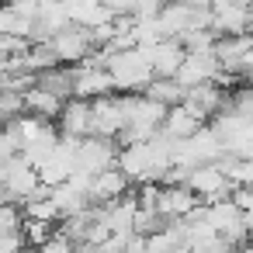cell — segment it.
Segmentation results:
<instances>
[{
  "instance_id": "cell-12",
  "label": "cell",
  "mask_w": 253,
  "mask_h": 253,
  "mask_svg": "<svg viewBox=\"0 0 253 253\" xmlns=\"http://www.w3.org/2000/svg\"><path fill=\"white\" fill-rule=\"evenodd\" d=\"M128 177H125V170L122 167H111V170H104V173H97L94 180H90V201L94 205H115L118 198H125L128 194Z\"/></svg>"
},
{
  "instance_id": "cell-6",
  "label": "cell",
  "mask_w": 253,
  "mask_h": 253,
  "mask_svg": "<svg viewBox=\"0 0 253 253\" xmlns=\"http://www.w3.org/2000/svg\"><path fill=\"white\" fill-rule=\"evenodd\" d=\"M52 45H56L63 66H80V63H87L97 52V42H94L90 28H80V25H70L63 35L52 39Z\"/></svg>"
},
{
  "instance_id": "cell-7",
  "label": "cell",
  "mask_w": 253,
  "mask_h": 253,
  "mask_svg": "<svg viewBox=\"0 0 253 253\" xmlns=\"http://www.w3.org/2000/svg\"><path fill=\"white\" fill-rule=\"evenodd\" d=\"M128 128V118H125V104H122V94H111V97H101L94 101V135L97 139H115Z\"/></svg>"
},
{
  "instance_id": "cell-17",
  "label": "cell",
  "mask_w": 253,
  "mask_h": 253,
  "mask_svg": "<svg viewBox=\"0 0 253 253\" xmlns=\"http://www.w3.org/2000/svg\"><path fill=\"white\" fill-rule=\"evenodd\" d=\"M0 115H4V125L7 122H18L25 111V94H14V90H0Z\"/></svg>"
},
{
  "instance_id": "cell-16",
  "label": "cell",
  "mask_w": 253,
  "mask_h": 253,
  "mask_svg": "<svg viewBox=\"0 0 253 253\" xmlns=\"http://www.w3.org/2000/svg\"><path fill=\"white\" fill-rule=\"evenodd\" d=\"M59 229L52 225V222H39V218H25V236H28V246H45L52 236H56Z\"/></svg>"
},
{
  "instance_id": "cell-9",
  "label": "cell",
  "mask_w": 253,
  "mask_h": 253,
  "mask_svg": "<svg viewBox=\"0 0 253 253\" xmlns=\"http://www.w3.org/2000/svg\"><path fill=\"white\" fill-rule=\"evenodd\" d=\"M222 73V63L215 52H187L180 73H177V84H184L187 90L191 87H201V84H215Z\"/></svg>"
},
{
  "instance_id": "cell-10",
  "label": "cell",
  "mask_w": 253,
  "mask_h": 253,
  "mask_svg": "<svg viewBox=\"0 0 253 253\" xmlns=\"http://www.w3.org/2000/svg\"><path fill=\"white\" fill-rule=\"evenodd\" d=\"M205 125H208V118H205V115H198V111H194V108H187V104H177V108H170V111H167L163 135H167V139H173V142H184V139H194Z\"/></svg>"
},
{
  "instance_id": "cell-19",
  "label": "cell",
  "mask_w": 253,
  "mask_h": 253,
  "mask_svg": "<svg viewBox=\"0 0 253 253\" xmlns=\"http://www.w3.org/2000/svg\"><path fill=\"white\" fill-rule=\"evenodd\" d=\"M0 253H28V236H25V229H18V232H0Z\"/></svg>"
},
{
  "instance_id": "cell-1",
  "label": "cell",
  "mask_w": 253,
  "mask_h": 253,
  "mask_svg": "<svg viewBox=\"0 0 253 253\" xmlns=\"http://www.w3.org/2000/svg\"><path fill=\"white\" fill-rule=\"evenodd\" d=\"M104 66L111 70L118 94H146V87L156 80V70H153V52H149L146 45L128 49V52H115Z\"/></svg>"
},
{
  "instance_id": "cell-21",
  "label": "cell",
  "mask_w": 253,
  "mask_h": 253,
  "mask_svg": "<svg viewBox=\"0 0 253 253\" xmlns=\"http://www.w3.org/2000/svg\"><path fill=\"white\" fill-rule=\"evenodd\" d=\"M243 222H246V229H250V239H253V208H250V211H243Z\"/></svg>"
},
{
  "instance_id": "cell-14",
  "label": "cell",
  "mask_w": 253,
  "mask_h": 253,
  "mask_svg": "<svg viewBox=\"0 0 253 253\" xmlns=\"http://www.w3.org/2000/svg\"><path fill=\"white\" fill-rule=\"evenodd\" d=\"M146 97L156 101V104H163V108H177V104L187 101V87L177 84V80H160V77H156V80L146 87Z\"/></svg>"
},
{
  "instance_id": "cell-13",
  "label": "cell",
  "mask_w": 253,
  "mask_h": 253,
  "mask_svg": "<svg viewBox=\"0 0 253 253\" xmlns=\"http://www.w3.org/2000/svg\"><path fill=\"white\" fill-rule=\"evenodd\" d=\"M63 108H66V101H59L56 94H49V90H42V87H35V90L25 94V111H28V115H39V118H45V122H59Z\"/></svg>"
},
{
  "instance_id": "cell-2",
  "label": "cell",
  "mask_w": 253,
  "mask_h": 253,
  "mask_svg": "<svg viewBox=\"0 0 253 253\" xmlns=\"http://www.w3.org/2000/svg\"><path fill=\"white\" fill-rule=\"evenodd\" d=\"M0 184H4V201L21 205V208L42 191V177L25 156H14V160L0 163Z\"/></svg>"
},
{
  "instance_id": "cell-8",
  "label": "cell",
  "mask_w": 253,
  "mask_h": 253,
  "mask_svg": "<svg viewBox=\"0 0 253 253\" xmlns=\"http://www.w3.org/2000/svg\"><path fill=\"white\" fill-rule=\"evenodd\" d=\"M59 135L63 139H90L94 135V101H66L63 115H59Z\"/></svg>"
},
{
  "instance_id": "cell-11",
  "label": "cell",
  "mask_w": 253,
  "mask_h": 253,
  "mask_svg": "<svg viewBox=\"0 0 253 253\" xmlns=\"http://www.w3.org/2000/svg\"><path fill=\"white\" fill-rule=\"evenodd\" d=\"M149 52H153V70H156V77H160V80H177V73H180V66H184V59H187L184 42H180V39H163V42L153 45Z\"/></svg>"
},
{
  "instance_id": "cell-18",
  "label": "cell",
  "mask_w": 253,
  "mask_h": 253,
  "mask_svg": "<svg viewBox=\"0 0 253 253\" xmlns=\"http://www.w3.org/2000/svg\"><path fill=\"white\" fill-rule=\"evenodd\" d=\"M18 229H25V208L4 201V208H0V232H18Z\"/></svg>"
},
{
  "instance_id": "cell-15",
  "label": "cell",
  "mask_w": 253,
  "mask_h": 253,
  "mask_svg": "<svg viewBox=\"0 0 253 253\" xmlns=\"http://www.w3.org/2000/svg\"><path fill=\"white\" fill-rule=\"evenodd\" d=\"M39 87L56 94L59 101H73V66H59V70L39 73Z\"/></svg>"
},
{
  "instance_id": "cell-20",
  "label": "cell",
  "mask_w": 253,
  "mask_h": 253,
  "mask_svg": "<svg viewBox=\"0 0 253 253\" xmlns=\"http://www.w3.org/2000/svg\"><path fill=\"white\" fill-rule=\"evenodd\" d=\"M35 253H80V246H77L73 239H66L63 232H56V236H52L45 246H39Z\"/></svg>"
},
{
  "instance_id": "cell-4",
  "label": "cell",
  "mask_w": 253,
  "mask_h": 253,
  "mask_svg": "<svg viewBox=\"0 0 253 253\" xmlns=\"http://www.w3.org/2000/svg\"><path fill=\"white\" fill-rule=\"evenodd\" d=\"M187 187L201 198V205H215V201H225L236 184L229 180V173H225L222 163H208V167H194L191 170Z\"/></svg>"
},
{
  "instance_id": "cell-3",
  "label": "cell",
  "mask_w": 253,
  "mask_h": 253,
  "mask_svg": "<svg viewBox=\"0 0 253 253\" xmlns=\"http://www.w3.org/2000/svg\"><path fill=\"white\" fill-rule=\"evenodd\" d=\"M115 90H118L115 87V77L97 59V52L87 63L73 66V97H80V101H101V97H111Z\"/></svg>"
},
{
  "instance_id": "cell-5",
  "label": "cell",
  "mask_w": 253,
  "mask_h": 253,
  "mask_svg": "<svg viewBox=\"0 0 253 253\" xmlns=\"http://www.w3.org/2000/svg\"><path fill=\"white\" fill-rule=\"evenodd\" d=\"M198 208H201V198H198L187 184H163L160 201H156V211H160L170 225H173V222H187Z\"/></svg>"
}]
</instances>
